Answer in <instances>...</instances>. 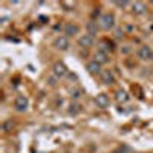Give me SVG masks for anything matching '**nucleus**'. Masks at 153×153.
I'll return each mask as SVG.
<instances>
[{
    "label": "nucleus",
    "instance_id": "2eb2a0df",
    "mask_svg": "<svg viewBox=\"0 0 153 153\" xmlns=\"http://www.w3.org/2000/svg\"><path fill=\"white\" fill-rule=\"evenodd\" d=\"M86 28H87V34H91V35L94 37V35L98 32V28H100V26H98V22H89Z\"/></svg>",
    "mask_w": 153,
    "mask_h": 153
},
{
    "label": "nucleus",
    "instance_id": "6ab92c4d",
    "mask_svg": "<svg viewBox=\"0 0 153 153\" xmlns=\"http://www.w3.org/2000/svg\"><path fill=\"white\" fill-rule=\"evenodd\" d=\"M115 5H117V6H121V8H124V6L129 5V2H115Z\"/></svg>",
    "mask_w": 153,
    "mask_h": 153
},
{
    "label": "nucleus",
    "instance_id": "f8f14e48",
    "mask_svg": "<svg viewBox=\"0 0 153 153\" xmlns=\"http://www.w3.org/2000/svg\"><path fill=\"white\" fill-rule=\"evenodd\" d=\"M113 49H115V46H113V43H110L109 40H101V42L98 43V51H101V52H104V54H107L109 51L112 52Z\"/></svg>",
    "mask_w": 153,
    "mask_h": 153
},
{
    "label": "nucleus",
    "instance_id": "4be33fe9",
    "mask_svg": "<svg viewBox=\"0 0 153 153\" xmlns=\"http://www.w3.org/2000/svg\"><path fill=\"white\" fill-rule=\"evenodd\" d=\"M152 5H153V2H152Z\"/></svg>",
    "mask_w": 153,
    "mask_h": 153
},
{
    "label": "nucleus",
    "instance_id": "423d86ee",
    "mask_svg": "<svg viewBox=\"0 0 153 153\" xmlns=\"http://www.w3.org/2000/svg\"><path fill=\"white\" fill-rule=\"evenodd\" d=\"M95 43V37H92L91 34H84L78 38V46L84 48V49H89V48H92Z\"/></svg>",
    "mask_w": 153,
    "mask_h": 153
},
{
    "label": "nucleus",
    "instance_id": "f03ea898",
    "mask_svg": "<svg viewBox=\"0 0 153 153\" xmlns=\"http://www.w3.org/2000/svg\"><path fill=\"white\" fill-rule=\"evenodd\" d=\"M69 46H71V42H69V37L66 35H58L54 40V48L58 51H68Z\"/></svg>",
    "mask_w": 153,
    "mask_h": 153
},
{
    "label": "nucleus",
    "instance_id": "a211bd4d",
    "mask_svg": "<svg viewBox=\"0 0 153 153\" xmlns=\"http://www.w3.org/2000/svg\"><path fill=\"white\" fill-rule=\"evenodd\" d=\"M78 112H81V106L80 104H71V109H69L71 115H76Z\"/></svg>",
    "mask_w": 153,
    "mask_h": 153
},
{
    "label": "nucleus",
    "instance_id": "6e6552de",
    "mask_svg": "<svg viewBox=\"0 0 153 153\" xmlns=\"http://www.w3.org/2000/svg\"><path fill=\"white\" fill-rule=\"evenodd\" d=\"M86 71L91 75H100L101 72H103V71H101V65L97 63L95 60H91V61L86 63Z\"/></svg>",
    "mask_w": 153,
    "mask_h": 153
},
{
    "label": "nucleus",
    "instance_id": "412c9836",
    "mask_svg": "<svg viewBox=\"0 0 153 153\" xmlns=\"http://www.w3.org/2000/svg\"><path fill=\"white\" fill-rule=\"evenodd\" d=\"M152 61H153V55H152Z\"/></svg>",
    "mask_w": 153,
    "mask_h": 153
},
{
    "label": "nucleus",
    "instance_id": "20e7f679",
    "mask_svg": "<svg viewBox=\"0 0 153 153\" xmlns=\"http://www.w3.org/2000/svg\"><path fill=\"white\" fill-rule=\"evenodd\" d=\"M52 74L57 76V78H63V76H66L68 75V68L65 63H61V61H57L55 65L52 66Z\"/></svg>",
    "mask_w": 153,
    "mask_h": 153
},
{
    "label": "nucleus",
    "instance_id": "f3484780",
    "mask_svg": "<svg viewBox=\"0 0 153 153\" xmlns=\"http://www.w3.org/2000/svg\"><path fill=\"white\" fill-rule=\"evenodd\" d=\"M60 5H61V8H65L66 11H72L75 8V2H66V0H65V2H61Z\"/></svg>",
    "mask_w": 153,
    "mask_h": 153
},
{
    "label": "nucleus",
    "instance_id": "f257e3e1",
    "mask_svg": "<svg viewBox=\"0 0 153 153\" xmlns=\"http://www.w3.org/2000/svg\"><path fill=\"white\" fill-rule=\"evenodd\" d=\"M98 26L104 31H110L113 26H115V16L110 14V12H104L101 14L100 19H98Z\"/></svg>",
    "mask_w": 153,
    "mask_h": 153
},
{
    "label": "nucleus",
    "instance_id": "9b49d317",
    "mask_svg": "<svg viewBox=\"0 0 153 153\" xmlns=\"http://www.w3.org/2000/svg\"><path fill=\"white\" fill-rule=\"evenodd\" d=\"M78 31H80L78 25L68 23L66 26H65V35H66V37H74V35H76V34H78Z\"/></svg>",
    "mask_w": 153,
    "mask_h": 153
},
{
    "label": "nucleus",
    "instance_id": "1a4fd4ad",
    "mask_svg": "<svg viewBox=\"0 0 153 153\" xmlns=\"http://www.w3.org/2000/svg\"><path fill=\"white\" fill-rule=\"evenodd\" d=\"M100 76H101V81H103L104 84H113L115 83V75H113V72L110 69L103 71L100 74Z\"/></svg>",
    "mask_w": 153,
    "mask_h": 153
},
{
    "label": "nucleus",
    "instance_id": "4468645a",
    "mask_svg": "<svg viewBox=\"0 0 153 153\" xmlns=\"http://www.w3.org/2000/svg\"><path fill=\"white\" fill-rule=\"evenodd\" d=\"M129 94H127L126 91H123V89H118L117 92H115V100L118 101V103H127L129 101Z\"/></svg>",
    "mask_w": 153,
    "mask_h": 153
},
{
    "label": "nucleus",
    "instance_id": "0eeeda50",
    "mask_svg": "<svg viewBox=\"0 0 153 153\" xmlns=\"http://www.w3.org/2000/svg\"><path fill=\"white\" fill-rule=\"evenodd\" d=\"M95 103L100 109H107L110 106V98L107 94H98L95 97Z\"/></svg>",
    "mask_w": 153,
    "mask_h": 153
},
{
    "label": "nucleus",
    "instance_id": "dca6fc26",
    "mask_svg": "<svg viewBox=\"0 0 153 153\" xmlns=\"http://www.w3.org/2000/svg\"><path fill=\"white\" fill-rule=\"evenodd\" d=\"M2 129H3V132H5V133L12 132V129H14V123H12V120L5 121V123H3V126H2Z\"/></svg>",
    "mask_w": 153,
    "mask_h": 153
},
{
    "label": "nucleus",
    "instance_id": "9d476101",
    "mask_svg": "<svg viewBox=\"0 0 153 153\" xmlns=\"http://www.w3.org/2000/svg\"><path fill=\"white\" fill-rule=\"evenodd\" d=\"M132 11H133V14L141 16V14H144V12L147 11V6H146L144 2H133L132 3Z\"/></svg>",
    "mask_w": 153,
    "mask_h": 153
},
{
    "label": "nucleus",
    "instance_id": "39448f33",
    "mask_svg": "<svg viewBox=\"0 0 153 153\" xmlns=\"http://www.w3.org/2000/svg\"><path fill=\"white\" fill-rule=\"evenodd\" d=\"M152 55H153V51H152V48L149 45H143L141 48L138 49V58L139 60H143V61L152 60Z\"/></svg>",
    "mask_w": 153,
    "mask_h": 153
},
{
    "label": "nucleus",
    "instance_id": "aec40b11",
    "mask_svg": "<svg viewBox=\"0 0 153 153\" xmlns=\"http://www.w3.org/2000/svg\"><path fill=\"white\" fill-rule=\"evenodd\" d=\"M48 81H49L51 84H52V86H55V84H57V83H55V78H49Z\"/></svg>",
    "mask_w": 153,
    "mask_h": 153
},
{
    "label": "nucleus",
    "instance_id": "7ed1b4c3",
    "mask_svg": "<svg viewBox=\"0 0 153 153\" xmlns=\"http://www.w3.org/2000/svg\"><path fill=\"white\" fill-rule=\"evenodd\" d=\"M29 107V100L25 97V95H19L16 100H14V109L17 112H25Z\"/></svg>",
    "mask_w": 153,
    "mask_h": 153
},
{
    "label": "nucleus",
    "instance_id": "ddd939ff",
    "mask_svg": "<svg viewBox=\"0 0 153 153\" xmlns=\"http://www.w3.org/2000/svg\"><path fill=\"white\" fill-rule=\"evenodd\" d=\"M94 60L103 66V65H107L109 63V55L104 54V52H101V51H98V52H95V55H94Z\"/></svg>",
    "mask_w": 153,
    "mask_h": 153
}]
</instances>
